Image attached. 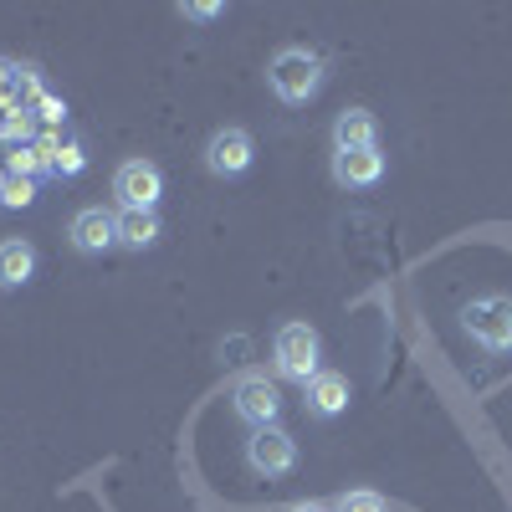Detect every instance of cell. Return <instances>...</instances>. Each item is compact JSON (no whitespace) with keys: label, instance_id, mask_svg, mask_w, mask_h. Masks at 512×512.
Returning <instances> with one entry per match:
<instances>
[{"label":"cell","instance_id":"1","mask_svg":"<svg viewBox=\"0 0 512 512\" xmlns=\"http://www.w3.org/2000/svg\"><path fill=\"white\" fill-rule=\"evenodd\" d=\"M267 88L287 103V108H303L318 98L323 88V57L308 52V47H282L267 67Z\"/></svg>","mask_w":512,"mask_h":512},{"label":"cell","instance_id":"2","mask_svg":"<svg viewBox=\"0 0 512 512\" xmlns=\"http://www.w3.org/2000/svg\"><path fill=\"white\" fill-rule=\"evenodd\" d=\"M461 328L472 333V344L487 354H512V297L507 292H482L461 308Z\"/></svg>","mask_w":512,"mask_h":512},{"label":"cell","instance_id":"3","mask_svg":"<svg viewBox=\"0 0 512 512\" xmlns=\"http://www.w3.org/2000/svg\"><path fill=\"white\" fill-rule=\"evenodd\" d=\"M318 359H323V344L308 323H282L277 338H272V369L292 384H308L318 374Z\"/></svg>","mask_w":512,"mask_h":512},{"label":"cell","instance_id":"4","mask_svg":"<svg viewBox=\"0 0 512 512\" xmlns=\"http://www.w3.org/2000/svg\"><path fill=\"white\" fill-rule=\"evenodd\" d=\"M159 195H164V175L154 159H123L113 169V200L123 210H154Z\"/></svg>","mask_w":512,"mask_h":512},{"label":"cell","instance_id":"5","mask_svg":"<svg viewBox=\"0 0 512 512\" xmlns=\"http://www.w3.org/2000/svg\"><path fill=\"white\" fill-rule=\"evenodd\" d=\"M231 405L251 431H267V425H277V415H282V395H277V384L267 374H241L231 384Z\"/></svg>","mask_w":512,"mask_h":512},{"label":"cell","instance_id":"6","mask_svg":"<svg viewBox=\"0 0 512 512\" xmlns=\"http://www.w3.org/2000/svg\"><path fill=\"white\" fill-rule=\"evenodd\" d=\"M246 466L256 477H287L292 466H297V441L282 431V425H267V431H251L246 441Z\"/></svg>","mask_w":512,"mask_h":512},{"label":"cell","instance_id":"7","mask_svg":"<svg viewBox=\"0 0 512 512\" xmlns=\"http://www.w3.org/2000/svg\"><path fill=\"white\" fill-rule=\"evenodd\" d=\"M251 159H256V144H251L246 128H236V123L231 128H216V134L205 139V169H210V175H221V180L246 175Z\"/></svg>","mask_w":512,"mask_h":512},{"label":"cell","instance_id":"8","mask_svg":"<svg viewBox=\"0 0 512 512\" xmlns=\"http://www.w3.org/2000/svg\"><path fill=\"white\" fill-rule=\"evenodd\" d=\"M67 241L82 256H103V251L118 246V216H113V210H103V205H82L77 216H72V226H67Z\"/></svg>","mask_w":512,"mask_h":512},{"label":"cell","instance_id":"9","mask_svg":"<svg viewBox=\"0 0 512 512\" xmlns=\"http://www.w3.org/2000/svg\"><path fill=\"white\" fill-rule=\"evenodd\" d=\"M303 405L318 415V420H333V415H344L349 410V400H354V384L344 379V374H333V369H318L308 384H303Z\"/></svg>","mask_w":512,"mask_h":512},{"label":"cell","instance_id":"10","mask_svg":"<svg viewBox=\"0 0 512 512\" xmlns=\"http://www.w3.org/2000/svg\"><path fill=\"white\" fill-rule=\"evenodd\" d=\"M333 180L349 190H369L384 180V154L379 149H333Z\"/></svg>","mask_w":512,"mask_h":512},{"label":"cell","instance_id":"11","mask_svg":"<svg viewBox=\"0 0 512 512\" xmlns=\"http://www.w3.org/2000/svg\"><path fill=\"white\" fill-rule=\"evenodd\" d=\"M333 149H379V123L369 108H344L333 118Z\"/></svg>","mask_w":512,"mask_h":512},{"label":"cell","instance_id":"12","mask_svg":"<svg viewBox=\"0 0 512 512\" xmlns=\"http://www.w3.org/2000/svg\"><path fill=\"white\" fill-rule=\"evenodd\" d=\"M31 277H36V246L21 241V236L0 241V287L16 292V287H26Z\"/></svg>","mask_w":512,"mask_h":512},{"label":"cell","instance_id":"13","mask_svg":"<svg viewBox=\"0 0 512 512\" xmlns=\"http://www.w3.org/2000/svg\"><path fill=\"white\" fill-rule=\"evenodd\" d=\"M159 241V216L154 210H118V246L123 251H149Z\"/></svg>","mask_w":512,"mask_h":512},{"label":"cell","instance_id":"14","mask_svg":"<svg viewBox=\"0 0 512 512\" xmlns=\"http://www.w3.org/2000/svg\"><path fill=\"white\" fill-rule=\"evenodd\" d=\"M41 98H47V82H41V72L36 67H26V62H16V108H36Z\"/></svg>","mask_w":512,"mask_h":512},{"label":"cell","instance_id":"15","mask_svg":"<svg viewBox=\"0 0 512 512\" xmlns=\"http://www.w3.org/2000/svg\"><path fill=\"white\" fill-rule=\"evenodd\" d=\"M82 169H88V149H82L77 139H67V144L52 154V175H57V180H72V175H82Z\"/></svg>","mask_w":512,"mask_h":512},{"label":"cell","instance_id":"16","mask_svg":"<svg viewBox=\"0 0 512 512\" xmlns=\"http://www.w3.org/2000/svg\"><path fill=\"white\" fill-rule=\"evenodd\" d=\"M31 200H36V180L6 175V185H0V205H6V210H26Z\"/></svg>","mask_w":512,"mask_h":512},{"label":"cell","instance_id":"17","mask_svg":"<svg viewBox=\"0 0 512 512\" xmlns=\"http://www.w3.org/2000/svg\"><path fill=\"white\" fill-rule=\"evenodd\" d=\"M333 512H384V497L369 492V487H354V492H344L333 502Z\"/></svg>","mask_w":512,"mask_h":512},{"label":"cell","instance_id":"18","mask_svg":"<svg viewBox=\"0 0 512 512\" xmlns=\"http://www.w3.org/2000/svg\"><path fill=\"white\" fill-rule=\"evenodd\" d=\"M16 108V62L0 57V113Z\"/></svg>","mask_w":512,"mask_h":512},{"label":"cell","instance_id":"19","mask_svg":"<svg viewBox=\"0 0 512 512\" xmlns=\"http://www.w3.org/2000/svg\"><path fill=\"white\" fill-rule=\"evenodd\" d=\"M180 16L185 21H216V16H226V6L221 0H190V6H180Z\"/></svg>","mask_w":512,"mask_h":512},{"label":"cell","instance_id":"20","mask_svg":"<svg viewBox=\"0 0 512 512\" xmlns=\"http://www.w3.org/2000/svg\"><path fill=\"white\" fill-rule=\"evenodd\" d=\"M31 113H36V118H41V123H52V128H57V123H62V118H67V103H62V98H57V93H47V98H41V103H36V108H31Z\"/></svg>","mask_w":512,"mask_h":512},{"label":"cell","instance_id":"21","mask_svg":"<svg viewBox=\"0 0 512 512\" xmlns=\"http://www.w3.org/2000/svg\"><path fill=\"white\" fill-rule=\"evenodd\" d=\"M292 512H333V507H323V502H297Z\"/></svg>","mask_w":512,"mask_h":512},{"label":"cell","instance_id":"22","mask_svg":"<svg viewBox=\"0 0 512 512\" xmlns=\"http://www.w3.org/2000/svg\"><path fill=\"white\" fill-rule=\"evenodd\" d=\"M0 185H6V164H0Z\"/></svg>","mask_w":512,"mask_h":512}]
</instances>
